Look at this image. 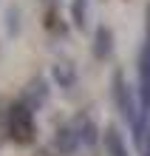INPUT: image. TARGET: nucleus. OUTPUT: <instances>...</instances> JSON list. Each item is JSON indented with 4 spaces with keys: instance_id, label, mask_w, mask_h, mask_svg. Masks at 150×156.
<instances>
[{
    "instance_id": "423d86ee",
    "label": "nucleus",
    "mask_w": 150,
    "mask_h": 156,
    "mask_svg": "<svg viewBox=\"0 0 150 156\" xmlns=\"http://www.w3.org/2000/svg\"><path fill=\"white\" fill-rule=\"evenodd\" d=\"M51 77H54V82H57L60 88H74V82H77V68H74V62H57L54 66V71H51Z\"/></svg>"
},
{
    "instance_id": "f257e3e1",
    "label": "nucleus",
    "mask_w": 150,
    "mask_h": 156,
    "mask_svg": "<svg viewBox=\"0 0 150 156\" xmlns=\"http://www.w3.org/2000/svg\"><path fill=\"white\" fill-rule=\"evenodd\" d=\"M9 139L14 145L34 142V108H29L23 99L9 102Z\"/></svg>"
},
{
    "instance_id": "7ed1b4c3",
    "label": "nucleus",
    "mask_w": 150,
    "mask_h": 156,
    "mask_svg": "<svg viewBox=\"0 0 150 156\" xmlns=\"http://www.w3.org/2000/svg\"><path fill=\"white\" fill-rule=\"evenodd\" d=\"M79 145H82L79 125H77V119H71V122H65V125H60V128H57L51 148L57 151L60 156H71V153H77V148H79Z\"/></svg>"
},
{
    "instance_id": "9d476101",
    "label": "nucleus",
    "mask_w": 150,
    "mask_h": 156,
    "mask_svg": "<svg viewBox=\"0 0 150 156\" xmlns=\"http://www.w3.org/2000/svg\"><path fill=\"white\" fill-rule=\"evenodd\" d=\"M6 139H9V105H6V111L0 108V145Z\"/></svg>"
},
{
    "instance_id": "f03ea898",
    "label": "nucleus",
    "mask_w": 150,
    "mask_h": 156,
    "mask_svg": "<svg viewBox=\"0 0 150 156\" xmlns=\"http://www.w3.org/2000/svg\"><path fill=\"white\" fill-rule=\"evenodd\" d=\"M113 102L130 125H139V105H136V97L130 91V85L125 82V74H113Z\"/></svg>"
},
{
    "instance_id": "39448f33",
    "label": "nucleus",
    "mask_w": 150,
    "mask_h": 156,
    "mask_svg": "<svg viewBox=\"0 0 150 156\" xmlns=\"http://www.w3.org/2000/svg\"><path fill=\"white\" fill-rule=\"evenodd\" d=\"M45 99H48V85H45V80H31L29 91L23 94V102L29 108H37V105H43Z\"/></svg>"
},
{
    "instance_id": "20e7f679",
    "label": "nucleus",
    "mask_w": 150,
    "mask_h": 156,
    "mask_svg": "<svg viewBox=\"0 0 150 156\" xmlns=\"http://www.w3.org/2000/svg\"><path fill=\"white\" fill-rule=\"evenodd\" d=\"M110 51H113V31L108 26H99L93 31V57L96 60H108Z\"/></svg>"
},
{
    "instance_id": "1a4fd4ad",
    "label": "nucleus",
    "mask_w": 150,
    "mask_h": 156,
    "mask_svg": "<svg viewBox=\"0 0 150 156\" xmlns=\"http://www.w3.org/2000/svg\"><path fill=\"white\" fill-rule=\"evenodd\" d=\"M6 31L9 34H17V31H20V12H17L14 6L6 12Z\"/></svg>"
},
{
    "instance_id": "9b49d317",
    "label": "nucleus",
    "mask_w": 150,
    "mask_h": 156,
    "mask_svg": "<svg viewBox=\"0 0 150 156\" xmlns=\"http://www.w3.org/2000/svg\"><path fill=\"white\" fill-rule=\"evenodd\" d=\"M147 156H150V148H147Z\"/></svg>"
},
{
    "instance_id": "6e6552de",
    "label": "nucleus",
    "mask_w": 150,
    "mask_h": 156,
    "mask_svg": "<svg viewBox=\"0 0 150 156\" xmlns=\"http://www.w3.org/2000/svg\"><path fill=\"white\" fill-rule=\"evenodd\" d=\"M71 20L77 29L88 26V0H71Z\"/></svg>"
},
{
    "instance_id": "0eeeda50",
    "label": "nucleus",
    "mask_w": 150,
    "mask_h": 156,
    "mask_svg": "<svg viewBox=\"0 0 150 156\" xmlns=\"http://www.w3.org/2000/svg\"><path fill=\"white\" fill-rule=\"evenodd\" d=\"M102 142H105L108 156H127V148H125L122 133L116 131V128H105V131H102Z\"/></svg>"
}]
</instances>
